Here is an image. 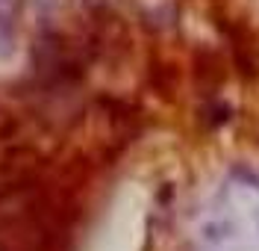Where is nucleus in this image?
<instances>
[{
  "mask_svg": "<svg viewBox=\"0 0 259 251\" xmlns=\"http://www.w3.org/2000/svg\"><path fill=\"white\" fill-rule=\"evenodd\" d=\"M0 3H9V0H0Z\"/></svg>",
  "mask_w": 259,
  "mask_h": 251,
  "instance_id": "nucleus-1",
  "label": "nucleus"
}]
</instances>
